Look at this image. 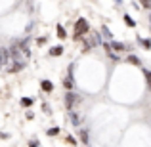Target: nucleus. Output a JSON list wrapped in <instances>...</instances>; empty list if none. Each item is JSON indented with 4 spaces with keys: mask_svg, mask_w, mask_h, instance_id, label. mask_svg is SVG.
Here are the masks:
<instances>
[{
    "mask_svg": "<svg viewBox=\"0 0 151 147\" xmlns=\"http://www.w3.org/2000/svg\"><path fill=\"white\" fill-rule=\"evenodd\" d=\"M140 2V6L142 8H145V10H149L151 11V0H138Z\"/></svg>",
    "mask_w": 151,
    "mask_h": 147,
    "instance_id": "nucleus-20",
    "label": "nucleus"
},
{
    "mask_svg": "<svg viewBox=\"0 0 151 147\" xmlns=\"http://www.w3.org/2000/svg\"><path fill=\"white\" fill-rule=\"evenodd\" d=\"M122 19H124V23H126V25H128V27H132V29H134V27H136V21H134V19L130 17L128 14H124V15H122Z\"/></svg>",
    "mask_w": 151,
    "mask_h": 147,
    "instance_id": "nucleus-17",
    "label": "nucleus"
},
{
    "mask_svg": "<svg viewBox=\"0 0 151 147\" xmlns=\"http://www.w3.org/2000/svg\"><path fill=\"white\" fill-rule=\"evenodd\" d=\"M144 77H145V82H147V90L151 92V71L149 69H144Z\"/></svg>",
    "mask_w": 151,
    "mask_h": 147,
    "instance_id": "nucleus-18",
    "label": "nucleus"
},
{
    "mask_svg": "<svg viewBox=\"0 0 151 147\" xmlns=\"http://www.w3.org/2000/svg\"><path fill=\"white\" fill-rule=\"evenodd\" d=\"M138 42H140V44L144 46L145 50H151V38H142V37H138Z\"/></svg>",
    "mask_w": 151,
    "mask_h": 147,
    "instance_id": "nucleus-16",
    "label": "nucleus"
},
{
    "mask_svg": "<svg viewBox=\"0 0 151 147\" xmlns=\"http://www.w3.org/2000/svg\"><path fill=\"white\" fill-rule=\"evenodd\" d=\"M33 29H35V21H31L29 25L25 27V33H31V31H33Z\"/></svg>",
    "mask_w": 151,
    "mask_h": 147,
    "instance_id": "nucleus-27",
    "label": "nucleus"
},
{
    "mask_svg": "<svg viewBox=\"0 0 151 147\" xmlns=\"http://www.w3.org/2000/svg\"><path fill=\"white\" fill-rule=\"evenodd\" d=\"M101 48L109 54V52H113V48H111V40H103V44H101Z\"/></svg>",
    "mask_w": 151,
    "mask_h": 147,
    "instance_id": "nucleus-21",
    "label": "nucleus"
},
{
    "mask_svg": "<svg viewBox=\"0 0 151 147\" xmlns=\"http://www.w3.org/2000/svg\"><path fill=\"white\" fill-rule=\"evenodd\" d=\"M63 52H65V50H63V46L58 44V46H52V48L48 50V54H50V57H61Z\"/></svg>",
    "mask_w": 151,
    "mask_h": 147,
    "instance_id": "nucleus-6",
    "label": "nucleus"
},
{
    "mask_svg": "<svg viewBox=\"0 0 151 147\" xmlns=\"http://www.w3.org/2000/svg\"><path fill=\"white\" fill-rule=\"evenodd\" d=\"M46 42H48V37H38V38H37V44H38V46H44Z\"/></svg>",
    "mask_w": 151,
    "mask_h": 147,
    "instance_id": "nucleus-23",
    "label": "nucleus"
},
{
    "mask_svg": "<svg viewBox=\"0 0 151 147\" xmlns=\"http://www.w3.org/2000/svg\"><path fill=\"white\" fill-rule=\"evenodd\" d=\"M147 17H149V23H151V14H149V15H147Z\"/></svg>",
    "mask_w": 151,
    "mask_h": 147,
    "instance_id": "nucleus-30",
    "label": "nucleus"
},
{
    "mask_svg": "<svg viewBox=\"0 0 151 147\" xmlns=\"http://www.w3.org/2000/svg\"><path fill=\"white\" fill-rule=\"evenodd\" d=\"M40 90H42V92H46V94H52V92H54V82L46 80V78H44V80H40Z\"/></svg>",
    "mask_w": 151,
    "mask_h": 147,
    "instance_id": "nucleus-9",
    "label": "nucleus"
},
{
    "mask_svg": "<svg viewBox=\"0 0 151 147\" xmlns=\"http://www.w3.org/2000/svg\"><path fill=\"white\" fill-rule=\"evenodd\" d=\"M59 134H61V128H59V126H52V128L46 130V136L48 138H55V136H59Z\"/></svg>",
    "mask_w": 151,
    "mask_h": 147,
    "instance_id": "nucleus-13",
    "label": "nucleus"
},
{
    "mask_svg": "<svg viewBox=\"0 0 151 147\" xmlns=\"http://www.w3.org/2000/svg\"><path fill=\"white\" fill-rule=\"evenodd\" d=\"M0 138H2V140H8V138H10V134H6V132H2V134H0Z\"/></svg>",
    "mask_w": 151,
    "mask_h": 147,
    "instance_id": "nucleus-29",
    "label": "nucleus"
},
{
    "mask_svg": "<svg viewBox=\"0 0 151 147\" xmlns=\"http://www.w3.org/2000/svg\"><path fill=\"white\" fill-rule=\"evenodd\" d=\"M55 34H58V38H67V31L63 25H58L55 27Z\"/></svg>",
    "mask_w": 151,
    "mask_h": 147,
    "instance_id": "nucleus-15",
    "label": "nucleus"
},
{
    "mask_svg": "<svg viewBox=\"0 0 151 147\" xmlns=\"http://www.w3.org/2000/svg\"><path fill=\"white\" fill-rule=\"evenodd\" d=\"M78 140H81L82 143L88 145V141H90V132H88V128H81V132H78Z\"/></svg>",
    "mask_w": 151,
    "mask_h": 147,
    "instance_id": "nucleus-11",
    "label": "nucleus"
},
{
    "mask_svg": "<svg viewBox=\"0 0 151 147\" xmlns=\"http://www.w3.org/2000/svg\"><path fill=\"white\" fill-rule=\"evenodd\" d=\"M90 33V25L88 21H86L84 17H78L77 21H75V40H78V38H82L84 34Z\"/></svg>",
    "mask_w": 151,
    "mask_h": 147,
    "instance_id": "nucleus-1",
    "label": "nucleus"
},
{
    "mask_svg": "<svg viewBox=\"0 0 151 147\" xmlns=\"http://www.w3.org/2000/svg\"><path fill=\"white\" fill-rule=\"evenodd\" d=\"M29 147H40V145H38L37 140H31V141H29Z\"/></svg>",
    "mask_w": 151,
    "mask_h": 147,
    "instance_id": "nucleus-28",
    "label": "nucleus"
},
{
    "mask_svg": "<svg viewBox=\"0 0 151 147\" xmlns=\"http://www.w3.org/2000/svg\"><path fill=\"white\" fill-rule=\"evenodd\" d=\"M126 61H128L130 65H134V67H142V57H140V55H136V54H128Z\"/></svg>",
    "mask_w": 151,
    "mask_h": 147,
    "instance_id": "nucleus-10",
    "label": "nucleus"
},
{
    "mask_svg": "<svg viewBox=\"0 0 151 147\" xmlns=\"http://www.w3.org/2000/svg\"><path fill=\"white\" fill-rule=\"evenodd\" d=\"M73 73H75V63H71V65L67 67V75H69V77H75Z\"/></svg>",
    "mask_w": 151,
    "mask_h": 147,
    "instance_id": "nucleus-25",
    "label": "nucleus"
},
{
    "mask_svg": "<svg viewBox=\"0 0 151 147\" xmlns=\"http://www.w3.org/2000/svg\"><path fill=\"white\" fill-rule=\"evenodd\" d=\"M65 141H67V143H71V145H77V140H75L73 136H69V134L65 136Z\"/></svg>",
    "mask_w": 151,
    "mask_h": 147,
    "instance_id": "nucleus-24",
    "label": "nucleus"
},
{
    "mask_svg": "<svg viewBox=\"0 0 151 147\" xmlns=\"http://www.w3.org/2000/svg\"><path fill=\"white\" fill-rule=\"evenodd\" d=\"M19 103H21V107H23V109H31V107H33L35 105V98H21V99H19Z\"/></svg>",
    "mask_w": 151,
    "mask_h": 147,
    "instance_id": "nucleus-12",
    "label": "nucleus"
},
{
    "mask_svg": "<svg viewBox=\"0 0 151 147\" xmlns=\"http://www.w3.org/2000/svg\"><path fill=\"white\" fill-rule=\"evenodd\" d=\"M23 69H25V61H14V65L8 69V73L15 75V73H19V71H23Z\"/></svg>",
    "mask_w": 151,
    "mask_h": 147,
    "instance_id": "nucleus-7",
    "label": "nucleus"
},
{
    "mask_svg": "<svg viewBox=\"0 0 151 147\" xmlns=\"http://www.w3.org/2000/svg\"><path fill=\"white\" fill-rule=\"evenodd\" d=\"M107 55H109V57H111V59H113V61H115V63H119V61H121V55H119V54H117V52H109V54H107Z\"/></svg>",
    "mask_w": 151,
    "mask_h": 147,
    "instance_id": "nucleus-22",
    "label": "nucleus"
},
{
    "mask_svg": "<svg viewBox=\"0 0 151 147\" xmlns=\"http://www.w3.org/2000/svg\"><path fill=\"white\" fill-rule=\"evenodd\" d=\"M63 103H65V107L71 111V109H75V107L81 103V96H78L77 92H73V90H67L65 96H63Z\"/></svg>",
    "mask_w": 151,
    "mask_h": 147,
    "instance_id": "nucleus-2",
    "label": "nucleus"
},
{
    "mask_svg": "<svg viewBox=\"0 0 151 147\" xmlns=\"http://www.w3.org/2000/svg\"><path fill=\"white\" fill-rule=\"evenodd\" d=\"M40 109H42V113H46V115H52V107H50V103H42L40 105Z\"/></svg>",
    "mask_w": 151,
    "mask_h": 147,
    "instance_id": "nucleus-19",
    "label": "nucleus"
},
{
    "mask_svg": "<svg viewBox=\"0 0 151 147\" xmlns=\"http://www.w3.org/2000/svg\"><path fill=\"white\" fill-rule=\"evenodd\" d=\"M69 120H71V124H73V126H81V124H82L81 115H78L75 109H71V111H69Z\"/></svg>",
    "mask_w": 151,
    "mask_h": 147,
    "instance_id": "nucleus-4",
    "label": "nucleus"
},
{
    "mask_svg": "<svg viewBox=\"0 0 151 147\" xmlns=\"http://www.w3.org/2000/svg\"><path fill=\"white\" fill-rule=\"evenodd\" d=\"M8 50H10V57H12V61H23V57H21L23 52L19 50V46L15 44V42H14V44H12Z\"/></svg>",
    "mask_w": 151,
    "mask_h": 147,
    "instance_id": "nucleus-3",
    "label": "nucleus"
},
{
    "mask_svg": "<svg viewBox=\"0 0 151 147\" xmlns=\"http://www.w3.org/2000/svg\"><path fill=\"white\" fill-rule=\"evenodd\" d=\"M61 86L65 90H75V77H69V75H67V77L61 80Z\"/></svg>",
    "mask_w": 151,
    "mask_h": 147,
    "instance_id": "nucleus-8",
    "label": "nucleus"
},
{
    "mask_svg": "<svg viewBox=\"0 0 151 147\" xmlns=\"http://www.w3.org/2000/svg\"><path fill=\"white\" fill-rule=\"evenodd\" d=\"M100 34H101V37H103V40H113V34H111V31H109V29H107V27H105V25H103V27H101V31H100Z\"/></svg>",
    "mask_w": 151,
    "mask_h": 147,
    "instance_id": "nucleus-14",
    "label": "nucleus"
},
{
    "mask_svg": "<svg viewBox=\"0 0 151 147\" xmlns=\"http://www.w3.org/2000/svg\"><path fill=\"white\" fill-rule=\"evenodd\" d=\"M10 59H12L10 57V50H8V48H0V69H2Z\"/></svg>",
    "mask_w": 151,
    "mask_h": 147,
    "instance_id": "nucleus-5",
    "label": "nucleus"
},
{
    "mask_svg": "<svg viewBox=\"0 0 151 147\" xmlns=\"http://www.w3.org/2000/svg\"><path fill=\"white\" fill-rule=\"evenodd\" d=\"M25 118H27V120H33V118H35V113H33V111H27V113H25Z\"/></svg>",
    "mask_w": 151,
    "mask_h": 147,
    "instance_id": "nucleus-26",
    "label": "nucleus"
}]
</instances>
